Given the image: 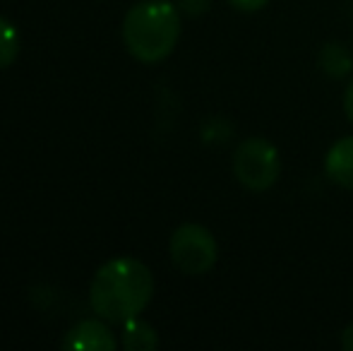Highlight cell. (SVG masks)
I'll use <instances>...</instances> for the list:
<instances>
[{
	"label": "cell",
	"mask_w": 353,
	"mask_h": 351,
	"mask_svg": "<svg viewBox=\"0 0 353 351\" xmlns=\"http://www.w3.org/2000/svg\"><path fill=\"white\" fill-rule=\"evenodd\" d=\"M154 296V277L135 258H113L97 270L89 286V303L99 318L108 323H128L137 318Z\"/></svg>",
	"instance_id": "6da1fadb"
},
{
	"label": "cell",
	"mask_w": 353,
	"mask_h": 351,
	"mask_svg": "<svg viewBox=\"0 0 353 351\" xmlns=\"http://www.w3.org/2000/svg\"><path fill=\"white\" fill-rule=\"evenodd\" d=\"M181 39V14L168 0H142L123 22V41L132 58L154 66L166 61Z\"/></svg>",
	"instance_id": "7a4b0ae2"
},
{
	"label": "cell",
	"mask_w": 353,
	"mask_h": 351,
	"mask_svg": "<svg viewBox=\"0 0 353 351\" xmlns=\"http://www.w3.org/2000/svg\"><path fill=\"white\" fill-rule=\"evenodd\" d=\"M279 150L267 137H245L233 152V176L248 190H270L279 181Z\"/></svg>",
	"instance_id": "3957f363"
},
{
	"label": "cell",
	"mask_w": 353,
	"mask_h": 351,
	"mask_svg": "<svg viewBox=\"0 0 353 351\" xmlns=\"http://www.w3.org/2000/svg\"><path fill=\"white\" fill-rule=\"evenodd\" d=\"M171 260L183 274L202 277L216 265L219 245L216 239L207 226L202 224H183L173 231L168 243Z\"/></svg>",
	"instance_id": "277c9868"
},
{
	"label": "cell",
	"mask_w": 353,
	"mask_h": 351,
	"mask_svg": "<svg viewBox=\"0 0 353 351\" xmlns=\"http://www.w3.org/2000/svg\"><path fill=\"white\" fill-rule=\"evenodd\" d=\"M116 347L111 330L99 320H82L63 337V349L68 351H116Z\"/></svg>",
	"instance_id": "5b68a950"
},
{
	"label": "cell",
	"mask_w": 353,
	"mask_h": 351,
	"mask_svg": "<svg viewBox=\"0 0 353 351\" xmlns=\"http://www.w3.org/2000/svg\"><path fill=\"white\" fill-rule=\"evenodd\" d=\"M325 174L334 185L353 190V135L341 137L327 150Z\"/></svg>",
	"instance_id": "8992f818"
},
{
	"label": "cell",
	"mask_w": 353,
	"mask_h": 351,
	"mask_svg": "<svg viewBox=\"0 0 353 351\" xmlns=\"http://www.w3.org/2000/svg\"><path fill=\"white\" fill-rule=\"evenodd\" d=\"M322 72L332 80H346L353 70V53L346 43L341 41H327L320 48V56H317Z\"/></svg>",
	"instance_id": "52a82bcc"
},
{
	"label": "cell",
	"mask_w": 353,
	"mask_h": 351,
	"mask_svg": "<svg viewBox=\"0 0 353 351\" xmlns=\"http://www.w3.org/2000/svg\"><path fill=\"white\" fill-rule=\"evenodd\" d=\"M125 330H123V347L128 351H154L159 347V334L149 323L140 318L128 320Z\"/></svg>",
	"instance_id": "ba28073f"
},
{
	"label": "cell",
	"mask_w": 353,
	"mask_h": 351,
	"mask_svg": "<svg viewBox=\"0 0 353 351\" xmlns=\"http://www.w3.org/2000/svg\"><path fill=\"white\" fill-rule=\"evenodd\" d=\"M19 53V34L10 19L0 17V70L10 68Z\"/></svg>",
	"instance_id": "9c48e42d"
},
{
	"label": "cell",
	"mask_w": 353,
	"mask_h": 351,
	"mask_svg": "<svg viewBox=\"0 0 353 351\" xmlns=\"http://www.w3.org/2000/svg\"><path fill=\"white\" fill-rule=\"evenodd\" d=\"M210 5H212V0H181L178 8L185 14H190V17H200V14H205L207 10H210Z\"/></svg>",
	"instance_id": "30bf717a"
},
{
	"label": "cell",
	"mask_w": 353,
	"mask_h": 351,
	"mask_svg": "<svg viewBox=\"0 0 353 351\" xmlns=\"http://www.w3.org/2000/svg\"><path fill=\"white\" fill-rule=\"evenodd\" d=\"M226 3L241 12H260L270 5V0H226Z\"/></svg>",
	"instance_id": "8fae6325"
},
{
	"label": "cell",
	"mask_w": 353,
	"mask_h": 351,
	"mask_svg": "<svg viewBox=\"0 0 353 351\" xmlns=\"http://www.w3.org/2000/svg\"><path fill=\"white\" fill-rule=\"evenodd\" d=\"M344 113H346V118L353 123V80L346 85V92H344Z\"/></svg>",
	"instance_id": "7c38bea8"
},
{
	"label": "cell",
	"mask_w": 353,
	"mask_h": 351,
	"mask_svg": "<svg viewBox=\"0 0 353 351\" xmlns=\"http://www.w3.org/2000/svg\"><path fill=\"white\" fill-rule=\"evenodd\" d=\"M339 342H341V349H344V351H353V323L346 325V328L341 330Z\"/></svg>",
	"instance_id": "4fadbf2b"
}]
</instances>
